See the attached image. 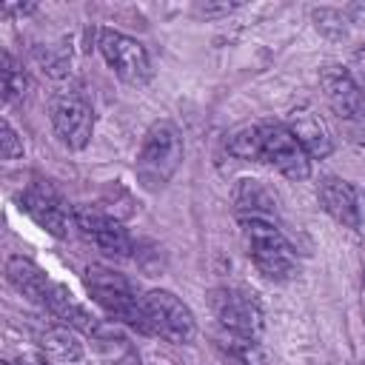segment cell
Instances as JSON below:
<instances>
[{"label": "cell", "mask_w": 365, "mask_h": 365, "mask_svg": "<svg viewBox=\"0 0 365 365\" xmlns=\"http://www.w3.org/2000/svg\"><path fill=\"white\" fill-rule=\"evenodd\" d=\"M6 277H9V282H11L23 297H29L31 302L46 305L51 279H48L31 259H26V257H11V259L6 262Z\"/></svg>", "instance_id": "obj_14"}, {"label": "cell", "mask_w": 365, "mask_h": 365, "mask_svg": "<svg viewBox=\"0 0 365 365\" xmlns=\"http://www.w3.org/2000/svg\"><path fill=\"white\" fill-rule=\"evenodd\" d=\"M14 365H48V362H46L43 356H37V354H23Z\"/></svg>", "instance_id": "obj_24"}, {"label": "cell", "mask_w": 365, "mask_h": 365, "mask_svg": "<svg viewBox=\"0 0 365 365\" xmlns=\"http://www.w3.org/2000/svg\"><path fill=\"white\" fill-rule=\"evenodd\" d=\"M71 220H74V228L91 240L97 248H103L106 254L111 257H128L131 254V234L125 231V225L97 208H74L71 211Z\"/></svg>", "instance_id": "obj_10"}, {"label": "cell", "mask_w": 365, "mask_h": 365, "mask_svg": "<svg viewBox=\"0 0 365 365\" xmlns=\"http://www.w3.org/2000/svg\"><path fill=\"white\" fill-rule=\"evenodd\" d=\"M211 311L228 334L259 339L265 322H262V308L251 294L240 288H217L211 291Z\"/></svg>", "instance_id": "obj_7"}, {"label": "cell", "mask_w": 365, "mask_h": 365, "mask_svg": "<svg viewBox=\"0 0 365 365\" xmlns=\"http://www.w3.org/2000/svg\"><path fill=\"white\" fill-rule=\"evenodd\" d=\"M20 202H23V208H26V214H29L40 228H46V231L54 234V237H63V234H66L68 211H66L63 197L54 191L51 182H46V180L31 182V185L23 191Z\"/></svg>", "instance_id": "obj_11"}, {"label": "cell", "mask_w": 365, "mask_h": 365, "mask_svg": "<svg viewBox=\"0 0 365 365\" xmlns=\"http://www.w3.org/2000/svg\"><path fill=\"white\" fill-rule=\"evenodd\" d=\"M182 163V134L171 120H160L154 123L145 137L143 145L137 151V180L143 182L145 191H160L180 168Z\"/></svg>", "instance_id": "obj_1"}, {"label": "cell", "mask_w": 365, "mask_h": 365, "mask_svg": "<svg viewBox=\"0 0 365 365\" xmlns=\"http://www.w3.org/2000/svg\"><path fill=\"white\" fill-rule=\"evenodd\" d=\"M319 88H322L334 117L345 128L354 131V128L365 125V94L345 66H336V63L325 66L319 71Z\"/></svg>", "instance_id": "obj_6"}, {"label": "cell", "mask_w": 365, "mask_h": 365, "mask_svg": "<svg viewBox=\"0 0 365 365\" xmlns=\"http://www.w3.org/2000/svg\"><path fill=\"white\" fill-rule=\"evenodd\" d=\"M225 356L234 365H259V351H257V339H245V336H234L228 334V339L222 342Z\"/></svg>", "instance_id": "obj_21"}, {"label": "cell", "mask_w": 365, "mask_h": 365, "mask_svg": "<svg viewBox=\"0 0 365 365\" xmlns=\"http://www.w3.org/2000/svg\"><path fill=\"white\" fill-rule=\"evenodd\" d=\"M228 151L240 160H259V125H242L228 137Z\"/></svg>", "instance_id": "obj_19"}, {"label": "cell", "mask_w": 365, "mask_h": 365, "mask_svg": "<svg viewBox=\"0 0 365 365\" xmlns=\"http://www.w3.org/2000/svg\"><path fill=\"white\" fill-rule=\"evenodd\" d=\"M351 77L359 83V88L365 91V43L356 48V54H354V63H351Z\"/></svg>", "instance_id": "obj_23"}, {"label": "cell", "mask_w": 365, "mask_h": 365, "mask_svg": "<svg viewBox=\"0 0 365 365\" xmlns=\"http://www.w3.org/2000/svg\"><path fill=\"white\" fill-rule=\"evenodd\" d=\"M51 125L63 145L86 148L94 134V114L88 103L77 94H60L51 103Z\"/></svg>", "instance_id": "obj_9"}, {"label": "cell", "mask_w": 365, "mask_h": 365, "mask_svg": "<svg viewBox=\"0 0 365 365\" xmlns=\"http://www.w3.org/2000/svg\"><path fill=\"white\" fill-rule=\"evenodd\" d=\"M0 151H3V160H17L23 154V140L17 137L9 120L0 123Z\"/></svg>", "instance_id": "obj_22"}, {"label": "cell", "mask_w": 365, "mask_h": 365, "mask_svg": "<svg viewBox=\"0 0 365 365\" xmlns=\"http://www.w3.org/2000/svg\"><path fill=\"white\" fill-rule=\"evenodd\" d=\"M86 288L108 317H114L117 322H123L140 334H151V325L145 317V302H143V297L134 294L131 282L123 274L103 268V265H88Z\"/></svg>", "instance_id": "obj_3"}, {"label": "cell", "mask_w": 365, "mask_h": 365, "mask_svg": "<svg viewBox=\"0 0 365 365\" xmlns=\"http://www.w3.org/2000/svg\"><path fill=\"white\" fill-rule=\"evenodd\" d=\"M43 348H46L51 356L63 359V362H77V359L83 356V345H80L74 328H68V325L48 328V331L43 334Z\"/></svg>", "instance_id": "obj_18"}, {"label": "cell", "mask_w": 365, "mask_h": 365, "mask_svg": "<svg viewBox=\"0 0 365 365\" xmlns=\"http://www.w3.org/2000/svg\"><path fill=\"white\" fill-rule=\"evenodd\" d=\"M91 339L97 342L100 354H103L108 362H114V365H137V351H134L131 342H128L123 334H117L114 328L100 325V331H97Z\"/></svg>", "instance_id": "obj_17"}, {"label": "cell", "mask_w": 365, "mask_h": 365, "mask_svg": "<svg viewBox=\"0 0 365 365\" xmlns=\"http://www.w3.org/2000/svg\"><path fill=\"white\" fill-rule=\"evenodd\" d=\"M23 91H26V74H23L20 63L9 51H3V97H6V103H14L17 97H23Z\"/></svg>", "instance_id": "obj_20"}, {"label": "cell", "mask_w": 365, "mask_h": 365, "mask_svg": "<svg viewBox=\"0 0 365 365\" xmlns=\"http://www.w3.org/2000/svg\"><path fill=\"white\" fill-rule=\"evenodd\" d=\"M143 302H145V317H148L151 334H157V336H163L174 345H182V342L194 339L197 322H194L191 308L180 297H174L171 291L154 288L143 297Z\"/></svg>", "instance_id": "obj_5"}, {"label": "cell", "mask_w": 365, "mask_h": 365, "mask_svg": "<svg viewBox=\"0 0 365 365\" xmlns=\"http://www.w3.org/2000/svg\"><path fill=\"white\" fill-rule=\"evenodd\" d=\"M237 211H240V217H265V220H274V200L268 197V191L259 182L242 180V185L237 188Z\"/></svg>", "instance_id": "obj_16"}, {"label": "cell", "mask_w": 365, "mask_h": 365, "mask_svg": "<svg viewBox=\"0 0 365 365\" xmlns=\"http://www.w3.org/2000/svg\"><path fill=\"white\" fill-rule=\"evenodd\" d=\"M259 160L288 180H305L311 174V157L285 123H259Z\"/></svg>", "instance_id": "obj_4"}, {"label": "cell", "mask_w": 365, "mask_h": 365, "mask_svg": "<svg viewBox=\"0 0 365 365\" xmlns=\"http://www.w3.org/2000/svg\"><path fill=\"white\" fill-rule=\"evenodd\" d=\"M319 205L345 228H359L362 225V197L354 182L342 177H322L317 185Z\"/></svg>", "instance_id": "obj_12"}, {"label": "cell", "mask_w": 365, "mask_h": 365, "mask_svg": "<svg viewBox=\"0 0 365 365\" xmlns=\"http://www.w3.org/2000/svg\"><path fill=\"white\" fill-rule=\"evenodd\" d=\"M100 51L111 71L128 83V86H143L151 77V57L145 46L123 31H103L100 34Z\"/></svg>", "instance_id": "obj_8"}, {"label": "cell", "mask_w": 365, "mask_h": 365, "mask_svg": "<svg viewBox=\"0 0 365 365\" xmlns=\"http://www.w3.org/2000/svg\"><path fill=\"white\" fill-rule=\"evenodd\" d=\"M240 222L248 257L257 265V271L274 282L291 279L297 274V254L277 228V222L265 217H240Z\"/></svg>", "instance_id": "obj_2"}, {"label": "cell", "mask_w": 365, "mask_h": 365, "mask_svg": "<svg viewBox=\"0 0 365 365\" xmlns=\"http://www.w3.org/2000/svg\"><path fill=\"white\" fill-rule=\"evenodd\" d=\"M288 128L297 134V140L302 143V148L308 151V157H325V154L331 151V140H328V134H325L319 117L311 114L308 108L294 111V123H291Z\"/></svg>", "instance_id": "obj_15"}, {"label": "cell", "mask_w": 365, "mask_h": 365, "mask_svg": "<svg viewBox=\"0 0 365 365\" xmlns=\"http://www.w3.org/2000/svg\"><path fill=\"white\" fill-rule=\"evenodd\" d=\"M46 308L51 311V317H57L63 325H68V328H74V331H83V334H88V336H94L97 331H100V319L86 308V305H80L77 299H74V294L66 288V285H60V282H51V288H48V297H46Z\"/></svg>", "instance_id": "obj_13"}]
</instances>
